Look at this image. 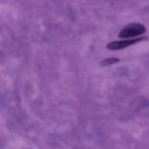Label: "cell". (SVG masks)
<instances>
[{"mask_svg":"<svg viewBox=\"0 0 149 149\" xmlns=\"http://www.w3.org/2000/svg\"><path fill=\"white\" fill-rule=\"evenodd\" d=\"M146 31L147 29L142 24L133 23L124 27L119 33V37L121 38H131L143 35Z\"/></svg>","mask_w":149,"mask_h":149,"instance_id":"1","label":"cell"},{"mask_svg":"<svg viewBox=\"0 0 149 149\" xmlns=\"http://www.w3.org/2000/svg\"><path fill=\"white\" fill-rule=\"evenodd\" d=\"M148 39V37H140L136 38H130V39H125V40H120V41H113L107 44V48L110 51H118V50H122L126 47H128L130 45H135L140 42L147 41Z\"/></svg>","mask_w":149,"mask_h":149,"instance_id":"2","label":"cell"},{"mask_svg":"<svg viewBox=\"0 0 149 149\" xmlns=\"http://www.w3.org/2000/svg\"><path fill=\"white\" fill-rule=\"evenodd\" d=\"M120 61V59L118 58H108L102 60L100 65V66H108V65H115V64L119 63Z\"/></svg>","mask_w":149,"mask_h":149,"instance_id":"3","label":"cell"}]
</instances>
